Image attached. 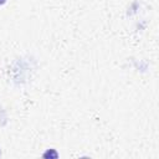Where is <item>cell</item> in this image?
<instances>
[{
	"instance_id": "1",
	"label": "cell",
	"mask_w": 159,
	"mask_h": 159,
	"mask_svg": "<svg viewBox=\"0 0 159 159\" xmlns=\"http://www.w3.org/2000/svg\"><path fill=\"white\" fill-rule=\"evenodd\" d=\"M42 157H43V158H57L58 154H57V152H56L55 149H48L47 152L43 153Z\"/></svg>"
},
{
	"instance_id": "2",
	"label": "cell",
	"mask_w": 159,
	"mask_h": 159,
	"mask_svg": "<svg viewBox=\"0 0 159 159\" xmlns=\"http://www.w3.org/2000/svg\"><path fill=\"white\" fill-rule=\"evenodd\" d=\"M6 2V0H0V5H4Z\"/></svg>"
}]
</instances>
